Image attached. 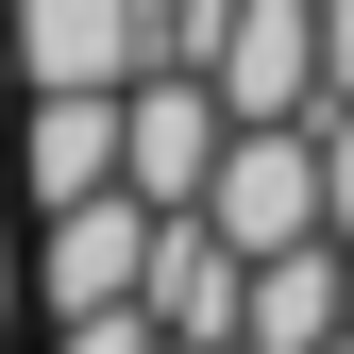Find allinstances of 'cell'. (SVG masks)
Masks as SVG:
<instances>
[{"label":"cell","mask_w":354,"mask_h":354,"mask_svg":"<svg viewBox=\"0 0 354 354\" xmlns=\"http://www.w3.org/2000/svg\"><path fill=\"white\" fill-rule=\"evenodd\" d=\"M51 354H186L152 304H102V321H51Z\"/></svg>","instance_id":"9c48e42d"},{"label":"cell","mask_w":354,"mask_h":354,"mask_svg":"<svg viewBox=\"0 0 354 354\" xmlns=\"http://www.w3.org/2000/svg\"><path fill=\"white\" fill-rule=\"evenodd\" d=\"M136 304H152L186 354H203V337H236V321H253V253L219 236L203 203H169V219H152V287H136Z\"/></svg>","instance_id":"52a82bcc"},{"label":"cell","mask_w":354,"mask_h":354,"mask_svg":"<svg viewBox=\"0 0 354 354\" xmlns=\"http://www.w3.org/2000/svg\"><path fill=\"white\" fill-rule=\"evenodd\" d=\"M203 219H219L236 253H304V236H337V219H321V118H236V136H219Z\"/></svg>","instance_id":"6da1fadb"},{"label":"cell","mask_w":354,"mask_h":354,"mask_svg":"<svg viewBox=\"0 0 354 354\" xmlns=\"http://www.w3.org/2000/svg\"><path fill=\"white\" fill-rule=\"evenodd\" d=\"M321 219L354 236V102H321Z\"/></svg>","instance_id":"30bf717a"},{"label":"cell","mask_w":354,"mask_h":354,"mask_svg":"<svg viewBox=\"0 0 354 354\" xmlns=\"http://www.w3.org/2000/svg\"><path fill=\"white\" fill-rule=\"evenodd\" d=\"M17 304H34V270H17V236H0V321H17Z\"/></svg>","instance_id":"7c38bea8"},{"label":"cell","mask_w":354,"mask_h":354,"mask_svg":"<svg viewBox=\"0 0 354 354\" xmlns=\"http://www.w3.org/2000/svg\"><path fill=\"white\" fill-rule=\"evenodd\" d=\"M219 136H236V102H219L203 68H169V51H152L136 84H118V186H136L152 219L219 186Z\"/></svg>","instance_id":"7a4b0ae2"},{"label":"cell","mask_w":354,"mask_h":354,"mask_svg":"<svg viewBox=\"0 0 354 354\" xmlns=\"http://www.w3.org/2000/svg\"><path fill=\"white\" fill-rule=\"evenodd\" d=\"M136 287H152V203L136 186L34 219V304H51V321H102V304H136Z\"/></svg>","instance_id":"3957f363"},{"label":"cell","mask_w":354,"mask_h":354,"mask_svg":"<svg viewBox=\"0 0 354 354\" xmlns=\"http://www.w3.org/2000/svg\"><path fill=\"white\" fill-rule=\"evenodd\" d=\"M321 68H337V102H354V0H321Z\"/></svg>","instance_id":"8fae6325"},{"label":"cell","mask_w":354,"mask_h":354,"mask_svg":"<svg viewBox=\"0 0 354 354\" xmlns=\"http://www.w3.org/2000/svg\"><path fill=\"white\" fill-rule=\"evenodd\" d=\"M337 304H354V236L253 253V321H236V354H337Z\"/></svg>","instance_id":"ba28073f"},{"label":"cell","mask_w":354,"mask_h":354,"mask_svg":"<svg viewBox=\"0 0 354 354\" xmlns=\"http://www.w3.org/2000/svg\"><path fill=\"white\" fill-rule=\"evenodd\" d=\"M0 51L34 84H136L152 68V0H0Z\"/></svg>","instance_id":"5b68a950"},{"label":"cell","mask_w":354,"mask_h":354,"mask_svg":"<svg viewBox=\"0 0 354 354\" xmlns=\"http://www.w3.org/2000/svg\"><path fill=\"white\" fill-rule=\"evenodd\" d=\"M0 169H17V102H0Z\"/></svg>","instance_id":"4fadbf2b"},{"label":"cell","mask_w":354,"mask_h":354,"mask_svg":"<svg viewBox=\"0 0 354 354\" xmlns=\"http://www.w3.org/2000/svg\"><path fill=\"white\" fill-rule=\"evenodd\" d=\"M337 354H354V304H337Z\"/></svg>","instance_id":"5bb4252c"},{"label":"cell","mask_w":354,"mask_h":354,"mask_svg":"<svg viewBox=\"0 0 354 354\" xmlns=\"http://www.w3.org/2000/svg\"><path fill=\"white\" fill-rule=\"evenodd\" d=\"M203 354H236V337H203Z\"/></svg>","instance_id":"9a60e30c"},{"label":"cell","mask_w":354,"mask_h":354,"mask_svg":"<svg viewBox=\"0 0 354 354\" xmlns=\"http://www.w3.org/2000/svg\"><path fill=\"white\" fill-rule=\"evenodd\" d=\"M17 186H34V219L118 186V84H17Z\"/></svg>","instance_id":"8992f818"},{"label":"cell","mask_w":354,"mask_h":354,"mask_svg":"<svg viewBox=\"0 0 354 354\" xmlns=\"http://www.w3.org/2000/svg\"><path fill=\"white\" fill-rule=\"evenodd\" d=\"M203 84H219L236 118H321V102H337V68H321V0H236L219 51H203Z\"/></svg>","instance_id":"277c9868"}]
</instances>
